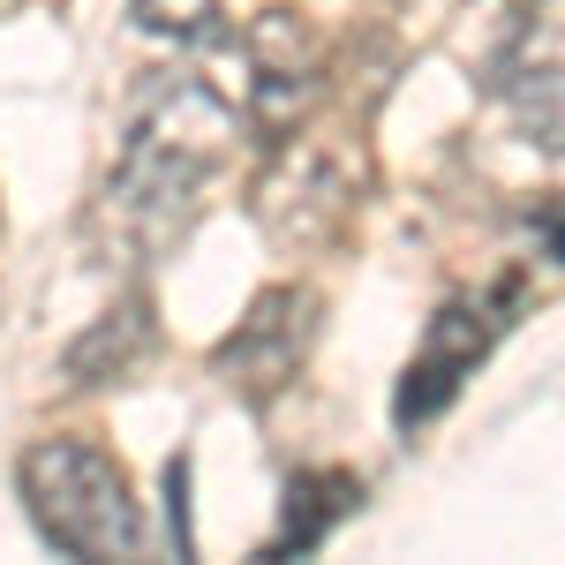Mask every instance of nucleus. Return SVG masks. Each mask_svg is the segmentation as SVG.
I'll return each mask as SVG.
<instances>
[{
	"label": "nucleus",
	"instance_id": "1",
	"mask_svg": "<svg viewBox=\"0 0 565 565\" xmlns=\"http://www.w3.org/2000/svg\"><path fill=\"white\" fill-rule=\"evenodd\" d=\"M234 136H242V114L226 90H212L204 76H174V68L143 76L129 90L121 151L90 212L98 242L121 264H159L167 249H181V234L204 212V189L234 159Z\"/></svg>",
	"mask_w": 565,
	"mask_h": 565
},
{
	"label": "nucleus",
	"instance_id": "2",
	"mask_svg": "<svg viewBox=\"0 0 565 565\" xmlns=\"http://www.w3.org/2000/svg\"><path fill=\"white\" fill-rule=\"evenodd\" d=\"M23 513L61 558H136L143 513L114 452H98L84 437H39L15 460Z\"/></svg>",
	"mask_w": 565,
	"mask_h": 565
},
{
	"label": "nucleus",
	"instance_id": "3",
	"mask_svg": "<svg viewBox=\"0 0 565 565\" xmlns=\"http://www.w3.org/2000/svg\"><path fill=\"white\" fill-rule=\"evenodd\" d=\"M354 159L309 129L271 136V167L257 174V218L271 242H332L354 218Z\"/></svg>",
	"mask_w": 565,
	"mask_h": 565
},
{
	"label": "nucleus",
	"instance_id": "4",
	"mask_svg": "<svg viewBox=\"0 0 565 565\" xmlns=\"http://www.w3.org/2000/svg\"><path fill=\"white\" fill-rule=\"evenodd\" d=\"M513 302H521V279H505L498 302H445L430 324H423V348H415L407 377H399V399H392V423H399V430H423L430 415H445V407L460 399V385L476 377V362L490 354V340L513 324V317H505Z\"/></svg>",
	"mask_w": 565,
	"mask_h": 565
},
{
	"label": "nucleus",
	"instance_id": "5",
	"mask_svg": "<svg viewBox=\"0 0 565 565\" xmlns=\"http://www.w3.org/2000/svg\"><path fill=\"white\" fill-rule=\"evenodd\" d=\"M309 348H317V295L309 287H264L257 302H249V317L212 348V370L249 407H264V399H279L302 377Z\"/></svg>",
	"mask_w": 565,
	"mask_h": 565
},
{
	"label": "nucleus",
	"instance_id": "6",
	"mask_svg": "<svg viewBox=\"0 0 565 565\" xmlns=\"http://www.w3.org/2000/svg\"><path fill=\"white\" fill-rule=\"evenodd\" d=\"M151 302L143 295H129V302H114L106 317H90V332H76L68 340V354H61V377L68 385H121V377H136L143 370V354H151Z\"/></svg>",
	"mask_w": 565,
	"mask_h": 565
},
{
	"label": "nucleus",
	"instance_id": "7",
	"mask_svg": "<svg viewBox=\"0 0 565 565\" xmlns=\"http://www.w3.org/2000/svg\"><path fill=\"white\" fill-rule=\"evenodd\" d=\"M490 90L521 114L527 143H543L551 159H558V31L543 39V53H535V23H527L521 39L498 53V68H490Z\"/></svg>",
	"mask_w": 565,
	"mask_h": 565
},
{
	"label": "nucleus",
	"instance_id": "8",
	"mask_svg": "<svg viewBox=\"0 0 565 565\" xmlns=\"http://www.w3.org/2000/svg\"><path fill=\"white\" fill-rule=\"evenodd\" d=\"M362 505V476L348 468H302L287 482V505H279V535L264 543V558H309L332 527Z\"/></svg>",
	"mask_w": 565,
	"mask_h": 565
},
{
	"label": "nucleus",
	"instance_id": "9",
	"mask_svg": "<svg viewBox=\"0 0 565 565\" xmlns=\"http://www.w3.org/2000/svg\"><path fill=\"white\" fill-rule=\"evenodd\" d=\"M136 31L167 45H212L218 39V0H129Z\"/></svg>",
	"mask_w": 565,
	"mask_h": 565
},
{
	"label": "nucleus",
	"instance_id": "10",
	"mask_svg": "<svg viewBox=\"0 0 565 565\" xmlns=\"http://www.w3.org/2000/svg\"><path fill=\"white\" fill-rule=\"evenodd\" d=\"M498 8H521V15H527V8H535V0H498Z\"/></svg>",
	"mask_w": 565,
	"mask_h": 565
}]
</instances>
